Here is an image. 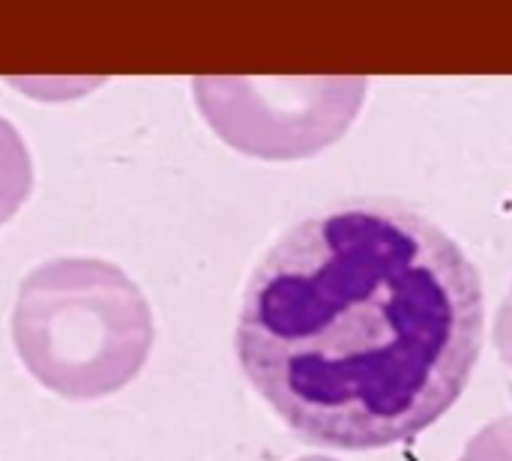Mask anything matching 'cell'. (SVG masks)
<instances>
[{"instance_id": "cell-1", "label": "cell", "mask_w": 512, "mask_h": 461, "mask_svg": "<svg viewBox=\"0 0 512 461\" xmlns=\"http://www.w3.org/2000/svg\"><path fill=\"white\" fill-rule=\"evenodd\" d=\"M486 330L477 267L426 216L357 201L294 225L258 264L237 360L309 444L414 441L465 393Z\"/></svg>"}, {"instance_id": "cell-2", "label": "cell", "mask_w": 512, "mask_h": 461, "mask_svg": "<svg viewBox=\"0 0 512 461\" xmlns=\"http://www.w3.org/2000/svg\"><path fill=\"white\" fill-rule=\"evenodd\" d=\"M12 339L42 387L90 402L123 390L144 369L153 315L120 267L96 258H57L21 282Z\"/></svg>"}, {"instance_id": "cell-3", "label": "cell", "mask_w": 512, "mask_h": 461, "mask_svg": "<svg viewBox=\"0 0 512 461\" xmlns=\"http://www.w3.org/2000/svg\"><path fill=\"white\" fill-rule=\"evenodd\" d=\"M195 102L213 132L258 159H303L354 123L363 78H195Z\"/></svg>"}, {"instance_id": "cell-4", "label": "cell", "mask_w": 512, "mask_h": 461, "mask_svg": "<svg viewBox=\"0 0 512 461\" xmlns=\"http://www.w3.org/2000/svg\"><path fill=\"white\" fill-rule=\"evenodd\" d=\"M33 189V165L18 129L0 117V225L9 222Z\"/></svg>"}, {"instance_id": "cell-5", "label": "cell", "mask_w": 512, "mask_h": 461, "mask_svg": "<svg viewBox=\"0 0 512 461\" xmlns=\"http://www.w3.org/2000/svg\"><path fill=\"white\" fill-rule=\"evenodd\" d=\"M459 461H512V417L483 426L468 441Z\"/></svg>"}, {"instance_id": "cell-6", "label": "cell", "mask_w": 512, "mask_h": 461, "mask_svg": "<svg viewBox=\"0 0 512 461\" xmlns=\"http://www.w3.org/2000/svg\"><path fill=\"white\" fill-rule=\"evenodd\" d=\"M495 348H498V357L501 363L507 366V375H510V393H512V288L507 291L498 315H495Z\"/></svg>"}, {"instance_id": "cell-7", "label": "cell", "mask_w": 512, "mask_h": 461, "mask_svg": "<svg viewBox=\"0 0 512 461\" xmlns=\"http://www.w3.org/2000/svg\"><path fill=\"white\" fill-rule=\"evenodd\" d=\"M300 461H336V459H327V456H306V459Z\"/></svg>"}]
</instances>
